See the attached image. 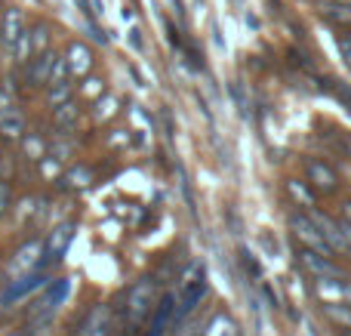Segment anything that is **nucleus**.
Returning a JSON list of instances; mask_svg holds the SVG:
<instances>
[{
	"instance_id": "obj_11",
	"label": "nucleus",
	"mask_w": 351,
	"mask_h": 336,
	"mask_svg": "<svg viewBox=\"0 0 351 336\" xmlns=\"http://www.w3.org/2000/svg\"><path fill=\"white\" fill-rule=\"evenodd\" d=\"M68 71L74 74V77H86L93 68V49L86 47V43H71L68 47V59H65Z\"/></svg>"
},
{
	"instance_id": "obj_7",
	"label": "nucleus",
	"mask_w": 351,
	"mask_h": 336,
	"mask_svg": "<svg viewBox=\"0 0 351 336\" xmlns=\"http://www.w3.org/2000/svg\"><path fill=\"white\" fill-rule=\"evenodd\" d=\"M299 263H302L305 269H308L311 275H317V278H342V269L330 263V256L308 250V247H305V250H299Z\"/></svg>"
},
{
	"instance_id": "obj_9",
	"label": "nucleus",
	"mask_w": 351,
	"mask_h": 336,
	"mask_svg": "<svg viewBox=\"0 0 351 336\" xmlns=\"http://www.w3.org/2000/svg\"><path fill=\"white\" fill-rule=\"evenodd\" d=\"M173 309H176V296L173 293L160 296V302L154 306V312H152V321H148L145 336H164L167 333V324L173 321Z\"/></svg>"
},
{
	"instance_id": "obj_8",
	"label": "nucleus",
	"mask_w": 351,
	"mask_h": 336,
	"mask_svg": "<svg viewBox=\"0 0 351 336\" xmlns=\"http://www.w3.org/2000/svg\"><path fill=\"white\" fill-rule=\"evenodd\" d=\"M40 256H43V244L40 241H28L25 247H19L16 259L10 263V272L12 275H25V272H31V269L40 265Z\"/></svg>"
},
{
	"instance_id": "obj_29",
	"label": "nucleus",
	"mask_w": 351,
	"mask_h": 336,
	"mask_svg": "<svg viewBox=\"0 0 351 336\" xmlns=\"http://www.w3.org/2000/svg\"><path fill=\"white\" fill-rule=\"evenodd\" d=\"M348 336H351V333H348Z\"/></svg>"
},
{
	"instance_id": "obj_16",
	"label": "nucleus",
	"mask_w": 351,
	"mask_h": 336,
	"mask_svg": "<svg viewBox=\"0 0 351 336\" xmlns=\"http://www.w3.org/2000/svg\"><path fill=\"white\" fill-rule=\"evenodd\" d=\"M204 336H237V324L228 318V315H216V318L206 324Z\"/></svg>"
},
{
	"instance_id": "obj_13",
	"label": "nucleus",
	"mask_w": 351,
	"mask_h": 336,
	"mask_svg": "<svg viewBox=\"0 0 351 336\" xmlns=\"http://www.w3.org/2000/svg\"><path fill=\"white\" fill-rule=\"evenodd\" d=\"M315 222L321 226V232L327 235V241L336 247V250H348L346 235H342V226H339V222H333L330 216H315Z\"/></svg>"
},
{
	"instance_id": "obj_3",
	"label": "nucleus",
	"mask_w": 351,
	"mask_h": 336,
	"mask_svg": "<svg viewBox=\"0 0 351 336\" xmlns=\"http://www.w3.org/2000/svg\"><path fill=\"white\" fill-rule=\"evenodd\" d=\"M74 222L68 219V222H62V226H56L53 228V235L47 238V250H43V259H40V265H49V263H62V256L68 253V247H71V241H74Z\"/></svg>"
},
{
	"instance_id": "obj_17",
	"label": "nucleus",
	"mask_w": 351,
	"mask_h": 336,
	"mask_svg": "<svg viewBox=\"0 0 351 336\" xmlns=\"http://www.w3.org/2000/svg\"><path fill=\"white\" fill-rule=\"evenodd\" d=\"M56 123H59L62 130H71L74 123H77V105H74V102H62L59 108H56Z\"/></svg>"
},
{
	"instance_id": "obj_22",
	"label": "nucleus",
	"mask_w": 351,
	"mask_h": 336,
	"mask_svg": "<svg viewBox=\"0 0 351 336\" xmlns=\"http://www.w3.org/2000/svg\"><path fill=\"white\" fill-rule=\"evenodd\" d=\"M25 152H31L34 158H40V152H43L40 139H34V136H31V139H25Z\"/></svg>"
},
{
	"instance_id": "obj_10",
	"label": "nucleus",
	"mask_w": 351,
	"mask_h": 336,
	"mask_svg": "<svg viewBox=\"0 0 351 336\" xmlns=\"http://www.w3.org/2000/svg\"><path fill=\"white\" fill-rule=\"evenodd\" d=\"M308 182L315 185L317 191L330 195V191L339 189V176H336L333 167H327L324 160H308Z\"/></svg>"
},
{
	"instance_id": "obj_19",
	"label": "nucleus",
	"mask_w": 351,
	"mask_h": 336,
	"mask_svg": "<svg viewBox=\"0 0 351 336\" xmlns=\"http://www.w3.org/2000/svg\"><path fill=\"white\" fill-rule=\"evenodd\" d=\"M287 189H290V195L296 197V201L302 204V207H315V201H311V195H308V191H305V185H302V182H296V179H290V182H287Z\"/></svg>"
},
{
	"instance_id": "obj_15",
	"label": "nucleus",
	"mask_w": 351,
	"mask_h": 336,
	"mask_svg": "<svg viewBox=\"0 0 351 336\" xmlns=\"http://www.w3.org/2000/svg\"><path fill=\"white\" fill-rule=\"evenodd\" d=\"M53 62H56V53H47V49H43V53L37 56L34 68H31V80H34V84H47L49 71H53Z\"/></svg>"
},
{
	"instance_id": "obj_12",
	"label": "nucleus",
	"mask_w": 351,
	"mask_h": 336,
	"mask_svg": "<svg viewBox=\"0 0 351 336\" xmlns=\"http://www.w3.org/2000/svg\"><path fill=\"white\" fill-rule=\"evenodd\" d=\"M25 31V22H22V12L19 10H6L3 22H0V40H3V47H16V40L22 37Z\"/></svg>"
},
{
	"instance_id": "obj_20",
	"label": "nucleus",
	"mask_w": 351,
	"mask_h": 336,
	"mask_svg": "<svg viewBox=\"0 0 351 336\" xmlns=\"http://www.w3.org/2000/svg\"><path fill=\"white\" fill-rule=\"evenodd\" d=\"M327 16L333 19V22H351V3H336V6H330Z\"/></svg>"
},
{
	"instance_id": "obj_28",
	"label": "nucleus",
	"mask_w": 351,
	"mask_h": 336,
	"mask_svg": "<svg viewBox=\"0 0 351 336\" xmlns=\"http://www.w3.org/2000/svg\"><path fill=\"white\" fill-rule=\"evenodd\" d=\"M348 145H351V136H348Z\"/></svg>"
},
{
	"instance_id": "obj_6",
	"label": "nucleus",
	"mask_w": 351,
	"mask_h": 336,
	"mask_svg": "<svg viewBox=\"0 0 351 336\" xmlns=\"http://www.w3.org/2000/svg\"><path fill=\"white\" fill-rule=\"evenodd\" d=\"M43 284H47V275H34V272H25V275H19L16 281H10V287L3 290V306H12V302H19L22 296L34 293V290H40Z\"/></svg>"
},
{
	"instance_id": "obj_4",
	"label": "nucleus",
	"mask_w": 351,
	"mask_h": 336,
	"mask_svg": "<svg viewBox=\"0 0 351 336\" xmlns=\"http://www.w3.org/2000/svg\"><path fill=\"white\" fill-rule=\"evenodd\" d=\"M74 336H111V309L96 302V306L86 309V315L80 318Z\"/></svg>"
},
{
	"instance_id": "obj_24",
	"label": "nucleus",
	"mask_w": 351,
	"mask_h": 336,
	"mask_svg": "<svg viewBox=\"0 0 351 336\" xmlns=\"http://www.w3.org/2000/svg\"><path fill=\"white\" fill-rule=\"evenodd\" d=\"M342 222H348V226H351V201L342 204Z\"/></svg>"
},
{
	"instance_id": "obj_27",
	"label": "nucleus",
	"mask_w": 351,
	"mask_h": 336,
	"mask_svg": "<svg viewBox=\"0 0 351 336\" xmlns=\"http://www.w3.org/2000/svg\"><path fill=\"white\" fill-rule=\"evenodd\" d=\"M10 336H28V333H10Z\"/></svg>"
},
{
	"instance_id": "obj_25",
	"label": "nucleus",
	"mask_w": 351,
	"mask_h": 336,
	"mask_svg": "<svg viewBox=\"0 0 351 336\" xmlns=\"http://www.w3.org/2000/svg\"><path fill=\"white\" fill-rule=\"evenodd\" d=\"M342 235H346V244H348V250H351V226H348V222H342Z\"/></svg>"
},
{
	"instance_id": "obj_14",
	"label": "nucleus",
	"mask_w": 351,
	"mask_h": 336,
	"mask_svg": "<svg viewBox=\"0 0 351 336\" xmlns=\"http://www.w3.org/2000/svg\"><path fill=\"white\" fill-rule=\"evenodd\" d=\"M324 315L336 324H342L346 331H351V306L348 302H324Z\"/></svg>"
},
{
	"instance_id": "obj_21",
	"label": "nucleus",
	"mask_w": 351,
	"mask_h": 336,
	"mask_svg": "<svg viewBox=\"0 0 351 336\" xmlns=\"http://www.w3.org/2000/svg\"><path fill=\"white\" fill-rule=\"evenodd\" d=\"M10 204H12V191H10V182L6 179H0V216L10 210Z\"/></svg>"
},
{
	"instance_id": "obj_5",
	"label": "nucleus",
	"mask_w": 351,
	"mask_h": 336,
	"mask_svg": "<svg viewBox=\"0 0 351 336\" xmlns=\"http://www.w3.org/2000/svg\"><path fill=\"white\" fill-rule=\"evenodd\" d=\"M204 293H206V281H204V275H197V278H194V281L182 284V296H179V300H176L173 321H185L188 315H191L194 309L200 306V300H204Z\"/></svg>"
},
{
	"instance_id": "obj_2",
	"label": "nucleus",
	"mask_w": 351,
	"mask_h": 336,
	"mask_svg": "<svg viewBox=\"0 0 351 336\" xmlns=\"http://www.w3.org/2000/svg\"><path fill=\"white\" fill-rule=\"evenodd\" d=\"M290 228H293V235H296V241H299L302 247H308V250H315V253H324V256H333L336 247L330 244L327 235L321 232V226H317L311 216L293 213V216H290Z\"/></svg>"
},
{
	"instance_id": "obj_23",
	"label": "nucleus",
	"mask_w": 351,
	"mask_h": 336,
	"mask_svg": "<svg viewBox=\"0 0 351 336\" xmlns=\"http://www.w3.org/2000/svg\"><path fill=\"white\" fill-rule=\"evenodd\" d=\"M339 47H342V56H346V62L351 65V34H342L339 37Z\"/></svg>"
},
{
	"instance_id": "obj_18",
	"label": "nucleus",
	"mask_w": 351,
	"mask_h": 336,
	"mask_svg": "<svg viewBox=\"0 0 351 336\" xmlns=\"http://www.w3.org/2000/svg\"><path fill=\"white\" fill-rule=\"evenodd\" d=\"M34 53V40H31V34H28V28L22 31V37L16 40V47H12V56H16L19 62H28V56Z\"/></svg>"
},
{
	"instance_id": "obj_26",
	"label": "nucleus",
	"mask_w": 351,
	"mask_h": 336,
	"mask_svg": "<svg viewBox=\"0 0 351 336\" xmlns=\"http://www.w3.org/2000/svg\"><path fill=\"white\" fill-rule=\"evenodd\" d=\"M330 3H351V0H330Z\"/></svg>"
},
{
	"instance_id": "obj_1",
	"label": "nucleus",
	"mask_w": 351,
	"mask_h": 336,
	"mask_svg": "<svg viewBox=\"0 0 351 336\" xmlns=\"http://www.w3.org/2000/svg\"><path fill=\"white\" fill-rule=\"evenodd\" d=\"M152 312H154V281L142 278L127 290V324L142 327V321L152 318Z\"/></svg>"
}]
</instances>
